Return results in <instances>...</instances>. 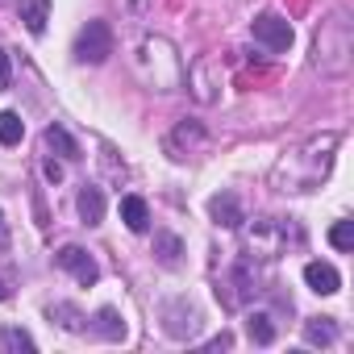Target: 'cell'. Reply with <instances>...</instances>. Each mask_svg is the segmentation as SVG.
Returning a JSON list of instances; mask_svg holds the SVG:
<instances>
[{
  "mask_svg": "<svg viewBox=\"0 0 354 354\" xmlns=\"http://www.w3.org/2000/svg\"><path fill=\"white\" fill-rule=\"evenodd\" d=\"M42 142H46V150H55V154H63V158H80V146H75V138H71L63 125H50V129L42 133Z\"/></svg>",
  "mask_w": 354,
  "mask_h": 354,
  "instance_id": "ba28073f",
  "label": "cell"
},
{
  "mask_svg": "<svg viewBox=\"0 0 354 354\" xmlns=\"http://www.w3.org/2000/svg\"><path fill=\"white\" fill-rule=\"evenodd\" d=\"M55 263H59V267H67V271H71V275H75L84 288H92V283L100 279V267H96V259H92L88 250H80V246H63V250L55 254Z\"/></svg>",
  "mask_w": 354,
  "mask_h": 354,
  "instance_id": "3957f363",
  "label": "cell"
},
{
  "mask_svg": "<svg viewBox=\"0 0 354 354\" xmlns=\"http://www.w3.org/2000/svg\"><path fill=\"white\" fill-rule=\"evenodd\" d=\"M246 329H250V337H254L259 346H271V342H275V325H271V317H267V313H250Z\"/></svg>",
  "mask_w": 354,
  "mask_h": 354,
  "instance_id": "7c38bea8",
  "label": "cell"
},
{
  "mask_svg": "<svg viewBox=\"0 0 354 354\" xmlns=\"http://www.w3.org/2000/svg\"><path fill=\"white\" fill-rule=\"evenodd\" d=\"M75 209H80L84 225H100V221H104V192H100V188H92V184H84V188H80Z\"/></svg>",
  "mask_w": 354,
  "mask_h": 354,
  "instance_id": "5b68a950",
  "label": "cell"
},
{
  "mask_svg": "<svg viewBox=\"0 0 354 354\" xmlns=\"http://www.w3.org/2000/svg\"><path fill=\"white\" fill-rule=\"evenodd\" d=\"M113 55V30L109 21H88L75 38V59L80 63H104Z\"/></svg>",
  "mask_w": 354,
  "mask_h": 354,
  "instance_id": "6da1fadb",
  "label": "cell"
},
{
  "mask_svg": "<svg viewBox=\"0 0 354 354\" xmlns=\"http://www.w3.org/2000/svg\"><path fill=\"white\" fill-rule=\"evenodd\" d=\"M121 221H125L133 234H146V230H150V209H146V201H142V196H125V201H121Z\"/></svg>",
  "mask_w": 354,
  "mask_h": 354,
  "instance_id": "52a82bcc",
  "label": "cell"
},
{
  "mask_svg": "<svg viewBox=\"0 0 354 354\" xmlns=\"http://www.w3.org/2000/svg\"><path fill=\"white\" fill-rule=\"evenodd\" d=\"M50 317H59V325H63V329H71V333H80V329H84V317H80L71 304H50Z\"/></svg>",
  "mask_w": 354,
  "mask_h": 354,
  "instance_id": "9a60e30c",
  "label": "cell"
},
{
  "mask_svg": "<svg viewBox=\"0 0 354 354\" xmlns=\"http://www.w3.org/2000/svg\"><path fill=\"white\" fill-rule=\"evenodd\" d=\"M96 329H100L109 342H121V337H125V321L117 317V308H100V313H96Z\"/></svg>",
  "mask_w": 354,
  "mask_h": 354,
  "instance_id": "8fae6325",
  "label": "cell"
},
{
  "mask_svg": "<svg viewBox=\"0 0 354 354\" xmlns=\"http://www.w3.org/2000/svg\"><path fill=\"white\" fill-rule=\"evenodd\" d=\"M42 171H46V180H50V184H59V180H63V167H59L55 158H46V167H42Z\"/></svg>",
  "mask_w": 354,
  "mask_h": 354,
  "instance_id": "ac0fdd59",
  "label": "cell"
},
{
  "mask_svg": "<svg viewBox=\"0 0 354 354\" xmlns=\"http://www.w3.org/2000/svg\"><path fill=\"white\" fill-rule=\"evenodd\" d=\"M304 283H308L313 292H321V296H333V292L342 288V275H337L333 263H308V267H304Z\"/></svg>",
  "mask_w": 354,
  "mask_h": 354,
  "instance_id": "277c9868",
  "label": "cell"
},
{
  "mask_svg": "<svg viewBox=\"0 0 354 354\" xmlns=\"http://www.w3.org/2000/svg\"><path fill=\"white\" fill-rule=\"evenodd\" d=\"M254 38L267 46V50H292V26L283 21V17H275V13H263V17H254Z\"/></svg>",
  "mask_w": 354,
  "mask_h": 354,
  "instance_id": "7a4b0ae2",
  "label": "cell"
},
{
  "mask_svg": "<svg viewBox=\"0 0 354 354\" xmlns=\"http://www.w3.org/2000/svg\"><path fill=\"white\" fill-rule=\"evenodd\" d=\"M304 337H308L313 346H329V342L337 337V325H333L329 317H313V321L304 325Z\"/></svg>",
  "mask_w": 354,
  "mask_h": 354,
  "instance_id": "30bf717a",
  "label": "cell"
},
{
  "mask_svg": "<svg viewBox=\"0 0 354 354\" xmlns=\"http://www.w3.org/2000/svg\"><path fill=\"white\" fill-rule=\"evenodd\" d=\"M9 246V221H5V213H0V250Z\"/></svg>",
  "mask_w": 354,
  "mask_h": 354,
  "instance_id": "ffe728a7",
  "label": "cell"
},
{
  "mask_svg": "<svg viewBox=\"0 0 354 354\" xmlns=\"http://www.w3.org/2000/svg\"><path fill=\"white\" fill-rule=\"evenodd\" d=\"M5 296H9V288H5V283H0V300H5Z\"/></svg>",
  "mask_w": 354,
  "mask_h": 354,
  "instance_id": "44dd1931",
  "label": "cell"
},
{
  "mask_svg": "<svg viewBox=\"0 0 354 354\" xmlns=\"http://www.w3.org/2000/svg\"><path fill=\"white\" fill-rule=\"evenodd\" d=\"M21 133H26V121H21L17 113H0V142H5V146H17Z\"/></svg>",
  "mask_w": 354,
  "mask_h": 354,
  "instance_id": "4fadbf2b",
  "label": "cell"
},
{
  "mask_svg": "<svg viewBox=\"0 0 354 354\" xmlns=\"http://www.w3.org/2000/svg\"><path fill=\"white\" fill-rule=\"evenodd\" d=\"M158 263H167V267H175V263H180V238H171V234H162L158 238Z\"/></svg>",
  "mask_w": 354,
  "mask_h": 354,
  "instance_id": "2e32d148",
  "label": "cell"
},
{
  "mask_svg": "<svg viewBox=\"0 0 354 354\" xmlns=\"http://www.w3.org/2000/svg\"><path fill=\"white\" fill-rule=\"evenodd\" d=\"M0 346H5V350H26V354H34V337L21 333V329H0Z\"/></svg>",
  "mask_w": 354,
  "mask_h": 354,
  "instance_id": "5bb4252c",
  "label": "cell"
},
{
  "mask_svg": "<svg viewBox=\"0 0 354 354\" xmlns=\"http://www.w3.org/2000/svg\"><path fill=\"white\" fill-rule=\"evenodd\" d=\"M209 213H213V221H217V225H225V230L242 225V209H238V201H234L230 192L213 196V201H209Z\"/></svg>",
  "mask_w": 354,
  "mask_h": 354,
  "instance_id": "8992f818",
  "label": "cell"
},
{
  "mask_svg": "<svg viewBox=\"0 0 354 354\" xmlns=\"http://www.w3.org/2000/svg\"><path fill=\"white\" fill-rule=\"evenodd\" d=\"M46 17H50V0H26V5H21V21H26L30 34H42Z\"/></svg>",
  "mask_w": 354,
  "mask_h": 354,
  "instance_id": "9c48e42d",
  "label": "cell"
},
{
  "mask_svg": "<svg viewBox=\"0 0 354 354\" xmlns=\"http://www.w3.org/2000/svg\"><path fill=\"white\" fill-rule=\"evenodd\" d=\"M329 242H333L337 250H354V221H337V225L329 230Z\"/></svg>",
  "mask_w": 354,
  "mask_h": 354,
  "instance_id": "e0dca14e",
  "label": "cell"
},
{
  "mask_svg": "<svg viewBox=\"0 0 354 354\" xmlns=\"http://www.w3.org/2000/svg\"><path fill=\"white\" fill-rule=\"evenodd\" d=\"M5 88H9V55L0 50V92H5Z\"/></svg>",
  "mask_w": 354,
  "mask_h": 354,
  "instance_id": "d6986e66",
  "label": "cell"
}]
</instances>
